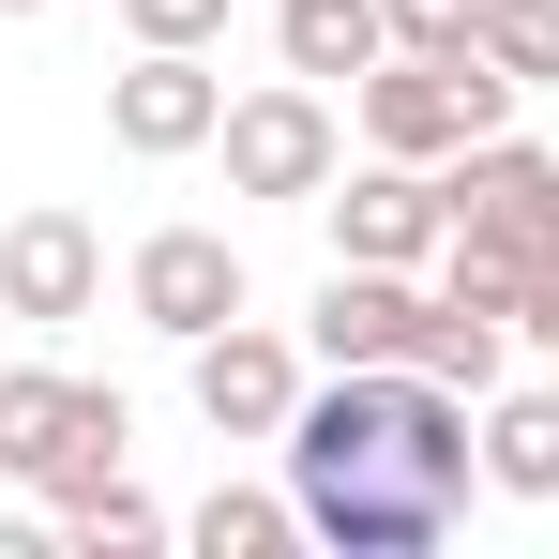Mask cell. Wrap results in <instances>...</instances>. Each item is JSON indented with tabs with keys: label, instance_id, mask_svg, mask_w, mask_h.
<instances>
[{
	"label": "cell",
	"instance_id": "cell-14",
	"mask_svg": "<svg viewBox=\"0 0 559 559\" xmlns=\"http://www.w3.org/2000/svg\"><path fill=\"white\" fill-rule=\"evenodd\" d=\"M61 545H76V559H136V545H167V514L106 468V484H76V499H61Z\"/></svg>",
	"mask_w": 559,
	"mask_h": 559
},
{
	"label": "cell",
	"instance_id": "cell-13",
	"mask_svg": "<svg viewBox=\"0 0 559 559\" xmlns=\"http://www.w3.org/2000/svg\"><path fill=\"white\" fill-rule=\"evenodd\" d=\"M182 545L197 559H287V545H302V499H273V484H212V499L182 514Z\"/></svg>",
	"mask_w": 559,
	"mask_h": 559
},
{
	"label": "cell",
	"instance_id": "cell-3",
	"mask_svg": "<svg viewBox=\"0 0 559 559\" xmlns=\"http://www.w3.org/2000/svg\"><path fill=\"white\" fill-rule=\"evenodd\" d=\"M121 439H136V408H121L106 378L0 364V468H15V484H46V514H61L76 484H106V468H121Z\"/></svg>",
	"mask_w": 559,
	"mask_h": 559
},
{
	"label": "cell",
	"instance_id": "cell-18",
	"mask_svg": "<svg viewBox=\"0 0 559 559\" xmlns=\"http://www.w3.org/2000/svg\"><path fill=\"white\" fill-rule=\"evenodd\" d=\"M0 15H46V0H0Z\"/></svg>",
	"mask_w": 559,
	"mask_h": 559
},
{
	"label": "cell",
	"instance_id": "cell-9",
	"mask_svg": "<svg viewBox=\"0 0 559 559\" xmlns=\"http://www.w3.org/2000/svg\"><path fill=\"white\" fill-rule=\"evenodd\" d=\"M106 302V242L76 212H15L0 227V318H31V333H76Z\"/></svg>",
	"mask_w": 559,
	"mask_h": 559
},
{
	"label": "cell",
	"instance_id": "cell-1",
	"mask_svg": "<svg viewBox=\"0 0 559 559\" xmlns=\"http://www.w3.org/2000/svg\"><path fill=\"white\" fill-rule=\"evenodd\" d=\"M287 499H302V545H333V559H424L454 530V499L393 439V364H333L287 408Z\"/></svg>",
	"mask_w": 559,
	"mask_h": 559
},
{
	"label": "cell",
	"instance_id": "cell-16",
	"mask_svg": "<svg viewBox=\"0 0 559 559\" xmlns=\"http://www.w3.org/2000/svg\"><path fill=\"white\" fill-rule=\"evenodd\" d=\"M121 31H136V46H212L227 0H121Z\"/></svg>",
	"mask_w": 559,
	"mask_h": 559
},
{
	"label": "cell",
	"instance_id": "cell-4",
	"mask_svg": "<svg viewBox=\"0 0 559 559\" xmlns=\"http://www.w3.org/2000/svg\"><path fill=\"white\" fill-rule=\"evenodd\" d=\"M212 152H227V197H333V167H348V136H333V106H318V76H273V92H242L227 121H212Z\"/></svg>",
	"mask_w": 559,
	"mask_h": 559
},
{
	"label": "cell",
	"instance_id": "cell-17",
	"mask_svg": "<svg viewBox=\"0 0 559 559\" xmlns=\"http://www.w3.org/2000/svg\"><path fill=\"white\" fill-rule=\"evenodd\" d=\"M514 348H559V258L514 273Z\"/></svg>",
	"mask_w": 559,
	"mask_h": 559
},
{
	"label": "cell",
	"instance_id": "cell-15",
	"mask_svg": "<svg viewBox=\"0 0 559 559\" xmlns=\"http://www.w3.org/2000/svg\"><path fill=\"white\" fill-rule=\"evenodd\" d=\"M484 61L514 92H559V0H484Z\"/></svg>",
	"mask_w": 559,
	"mask_h": 559
},
{
	"label": "cell",
	"instance_id": "cell-2",
	"mask_svg": "<svg viewBox=\"0 0 559 559\" xmlns=\"http://www.w3.org/2000/svg\"><path fill=\"white\" fill-rule=\"evenodd\" d=\"M439 197H454V273H484V287H514L530 258H559V152H530L514 121L499 136H468L454 167H439Z\"/></svg>",
	"mask_w": 559,
	"mask_h": 559
},
{
	"label": "cell",
	"instance_id": "cell-8",
	"mask_svg": "<svg viewBox=\"0 0 559 559\" xmlns=\"http://www.w3.org/2000/svg\"><path fill=\"white\" fill-rule=\"evenodd\" d=\"M197 378V424L212 439H287V408H302V348H287L273 318H227V333H197L182 348Z\"/></svg>",
	"mask_w": 559,
	"mask_h": 559
},
{
	"label": "cell",
	"instance_id": "cell-6",
	"mask_svg": "<svg viewBox=\"0 0 559 559\" xmlns=\"http://www.w3.org/2000/svg\"><path fill=\"white\" fill-rule=\"evenodd\" d=\"M121 302H136L167 348H197V333H227L258 287H242V242H227V227H152V242L121 258Z\"/></svg>",
	"mask_w": 559,
	"mask_h": 559
},
{
	"label": "cell",
	"instance_id": "cell-5",
	"mask_svg": "<svg viewBox=\"0 0 559 559\" xmlns=\"http://www.w3.org/2000/svg\"><path fill=\"white\" fill-rule=\"evenodd\" d=\"M333 258H378V273H439V242H454V197L439 167H408V152H364V167H333Z\"/></svg>",
	"mask_w": 559,
	"mask_h": 559
},
{
	"label": "cell",
	"instance_id": "cell-7",
	"mask_svg": "<svg viewBox=\"0 0 559 559\" xmlns=\"http://www.w3.org/2000/svg\"><path fill=\"white\" fill-rule=\"evenodd\" d=\"M212 121H227V76H212L197 46H136V61L106 76V136H121L136 167H182V152H212Z\"/></svg>",
	"mask_w": 559,
	"mask_h": 559
},
{
	"label": "cell",
	"instance_id": "cell-12",
	"mask_svg": "<svg viewBox=\"0 0 559 559\" xmlns=\"http://www.w3.org/2000/svg\"><path fill=\"white\" fill-rule=\"evenodd\" d=\"M484 484L499 499H559V393H484Z\"/></svg>",
	"mask_w": 559,
	"mask_h": 559
},
{
	"label": "cell",
	"instance_id": "cell-11",
	"mask_svg": "<svg viewBox=\"0 0 559 559\" xmlns=\"http://www.w3.org/2000/svg\"><path fill=\"white\" fill-rule=\"evenodd\" d=\"M273 61L318 76V92H333V76H378V61H393V15H378V0H273Z\"/></svg>",
	"mask_w": 559,
	"mask_h": 559
},
{
	"label": "cell",
	"instance_id": "cell-10",
	"mask_svg": "<svg viewBox=\"0 0 559 559\" xmlns=\"http://www.w3.org/2000/svg\"><path fill=\"white\" fill-rule=\"evenodd\" d=\"M424 302H439V287L378 273V258H333L318 302H302V348H318V364H408V348H424Z\"/></svg>",
	"mask_w": 559,
	"mask_h": 559
}]
</instances>
